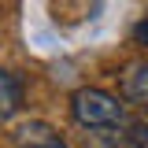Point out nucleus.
I'll return each instance as SVG.
<instances>
[{
    "label": "nucleus",
    "instance_id": "obj_1",
    "mask_svg": "<svg viewBox=\"0 0 148 148\" xmlns=\"http://www.w3.org/2000/svg\"><path fill=\"white\" fill-rule=\"evenodd\" d=\"M71 115L78 126L85 130H122L126 126V104L119 100V96H111L108 89H96V85H89V89H78L71 96Z\"/></svg>",
    "mask_w": 148,
    "mask_h": 148
},
{
    "label": "nucleus",
    "instance_id": "obj_2",
    "mask_svg": "<svg viewBox=\"0 0 148 148\" xmlns=\"http://www.w3.org/2000/svg\"><path fill=\"white\" fill-rule=\"evenodd\" d=\"M15 148H67V141L48 122H26L15 130Z\"/></svg>",
    "mask_w": 148,
    "mask_h": 148
},
{
    "label": "nucleus",
    "instance_id": "obj_3",
    "mask_svg": "<svg viewBox=\"0 0 148 148\" xmlns=\"http://www.w3.org/2000/svg\"><path fill=\"white\" fill-rule=\"evenodd\" d=\"M18 108H22V82H18L11 71L0 67V122L11 119Z\"/></svg>",
    "mask_w": 148,
    "mask_h": 148
},
{
    "label": "nucleus",
    "instance_id": "obj_4",
    "mask_svg": "<svg viewBox=\"0 0 148 148\" xmlns=\"http://www.w3.org/2000/svg\"><path fill=\"white\" fill-rule=\"evenodd\" d=\"M126 92L137 96V100L148 96V63H133V67L126 71Z\"/></svg>",
    "mask_w": 148,
    "mask_h": 148
},
{
    "label": "nucleus",
    "instance_id": "obj_5",
    "mask_svg": "<svg viewBox=\"0 0 148 148\" xmlns=\"http://www.w3.org/2000/svg\"><path fill=\"white\" fill-rule=\"evenodd\" d=\"M133 37H137L141 45H148V18H145V22H137V26H133Z\"/></svg>",
    "mask_w": 148,
    "mask_h": 148
},
{
    "label": "nucleus",
    "instance_id": "obj_6",
    "mask_svg": "<svg viewBox=\"0 0 148 148\" xmlns=\"http://www.w3.org/2000/svg\"><path fill=\"white\" fill-rule=\"evenodd\" d=\"M145 104H148V96H145Z\"/></svg>",
    "mask_w": 148,
    "mask_h": 148
}]
</instances>
